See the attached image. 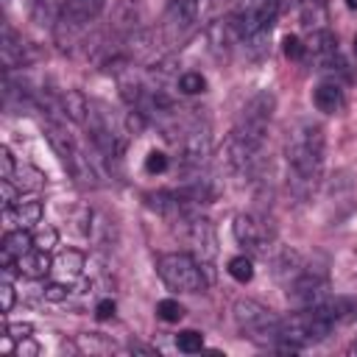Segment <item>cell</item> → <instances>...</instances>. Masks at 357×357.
Masks as SVG:
<instances>
[{
	"label": "cell",
	"mask_w": 357,
	"mask_h": 357,
	"mask_svg": "<svg viewBox=\"0 0 357 357\" xmlns=\"http://www.w3.org/2000/svg\"><path fill=\"white\" fill-rule=\"evenodd\" d=\"M198 14V0H170L167 3V22L173 28H187Z\"/></svg>",
	"instance_id": "cell-10"
},
{
	"label": "cell",
	"mask_w": 357,
	"mask_h": 357,
	"mask_svg": "<svg viewBox=\"0 0 357 357\" xmlns=\"http://www.w3.org/2000/svg\"><path fill=\"white\" fill-rule=\"evenodd\" d=\"M312 103L324 114L337 112V106H340V86L337 84H318L315 92H312Z\"/></svg>",
	"instance_id": "cell-11"
},
{
	"label": "cell",
	"mask_w": 357,
	"mask_h": 357,
	"mask_svg": "<svg viewBox=\"0 0 357 357\" xmlns=\"http://www.w3.org/2000/svg\"><path fill=\"white\" fill-rule=\"evenodd\" d=\"M56 243H59V231H56L53 226H42V229L33 234V245L42 248V251H50Z\"/></svg>",
	"instance_id": "cell-20"
},
{
	"label": "cell",
	"mask_w": 357,
	"mask_h": 357,
	"mask_svg": "<svg viewBox=\"0 0 357 357\" xmlns=\"http://www.w3.org/2000/svg\"><path fill=\"white\" fill-rule=\"evenodd\" d=\"M103 8V0H67L64 3V20L73 25H84L89 20H95Z\"/></svg>",
	"instance_id": "cell-7"
},
{
	"label": "cell",
	"mask_w": 357,
	"mask_h": 357,
	"mask_svg": "<svg viewBox=\"0 0 357 357\" xmlns=\"http://www.w3.org/2000/svg\"><path fill=\"white\" fill-rule=\"evenodd\" d=\"M190 243L201 251V257L204 259H209L212 254H215V231H212V226H209V220H192V226H190Z\"/></svg>",
	"instance_id": "cell-9"
},
{
	"label": "cell",
	"mask_w": 357,
	"mask_h": 357,
	"mask_svg": "<svg viewBox=\"0 0 357 357\" xmlns=\"http://www.w3.org/2000/svg\"><path fill=\"white\" fill-rule=\"evenodd\" d=\"M67 296H70V290H67L61 282H50V284L45 287V298H47V301H64Z\"/></svg>",
	"instance_id": "cell-25"
},
{
	"label": "cell",
	"mask_w": 357,
	"mask_h": 357,
	"mask_svg": "<svg viewBox=\"0 0 357 357\" xmlns=\"http://www.w3.org/2000/svg\"><path fill=\"white\" fill-rule=\"evenodd\" d=\"M145 170H148L151 176L165 173V170H167V156H165L162 151H151V153L145 156Z\"/></svg>",
	"instance_id": "cell-21"
},
{
	"label": "cell",
	"mask_w": 357,
	"mask_h": 357,
	"mask_svg": "<svg viewBox=\"0 0 357 357\" xmlns=\"http://www.w3.org/2000/svg\"><path fill=\"white\" fill-rule=\"evenodd\" d=\"M282 50H284V56H287V59L298 61V59H304V53H307V45H304V42H301L298 36L287 33V36L282 39Z\"/></svg>",
	"instance_id": "cell-19"
},
{
	"label": "cell",
	"mask_w": 357,
	"mask_h": 357,
	"mask_svg": "<svg viewBox=\"0 0 357 357\" xmlns=\"http://www.w3.org/2000/svg\"><path fill=\"white\" fill-rule=\"evenodd\" d=\"M310 50L312 56L318 59H326V56H335L337 53V39L332 31H315L312 39H310Z\"/></svg>",
	"instance_id": "cell-13"
},
{
	"label": "cell",
	"mask_w": 357,
	"mask_h": 357,
	"mask_svg": "<svg viewBox=\"0 0 357 357\" xmlns=\"http://www.w3.org/2000/svg\"><path fill=\"white\" fill-rule=\"evenodd\" d=\"M114 301L112 298H103V301H98V307H95V315L100 318V321H106V318H112L114 315Z\"/></svg>",
	"instance_id": "cell-26"
},
{
	"label": "cell",
	"mask_w": 357,
	"mask_h": 357,
	"mask_svg": "<svg viewBox=\"0 0 357 357\" xmlns=\"http://www.w3.org/2000/svg\"><path fill=\"white\" fill-rule=\"evenodd\" d=\"M11 307H14V287H11L8 279H3V284H0V310H3V315H8Z\"/></svg>",
	"instance_id": "cell-24"
},
{
	"label": "cell",
	"mask_w": 357,
	"mask_h": 357,
	"mask_svg": "<svg viewBox=\"0 0 357 357\" xmlns=\"http://www.w3.org/2000/svg\"><path fill=\"white\" fill-rule=\"evenodd\" d=\"M346 6H349L351 11H357V0H346Z\"/></svg>",
	"instance_id": "cell-29"
},
{
	"label": "cell",
	"mask_w": 357,
	"mask_h": 357,
	"mask_svg": "<svg viewBox=\"0 0 357 357\" xmlns=\"http://www.w3.org/2000/svg\"><path fill=\"white\" fill-rule=\"evenodd\" d=\"M53 268V262H50V257H47V251H42V248H31V251H25L20 259H17V273H22V276H28V279H42V276H47V271Z\"/></svg>",
	"instance_id": "cell-6"
},
{
	"label": "cell",
	"mask_w": 357,
	"mask_h": 357,
	"mask_svg": "<svg viewBox=\"0 0 357 357\" xmlns=\"http://www.w3.org/2000/svg\"><path fill=\"white\" fill-rule=\"evenodd\" d=\"M287 162L296 181L312 187L324 167V131L315 123H298L287 137Z\"/></svg>",
	"instance_id": "cell-1"
},
{
	"label": "cell",
	"mask_w": 357,
	"mask_h": 357,
	"mask_svg": "<svg viewBox=\"0 0 357 357\" xmlns=\"http://www.w3.org/2000/svg\"><path fill=\"white\" fill-rule=\"evenodd\" d=\"M61 106H64V114H67L70 120H75V123H84V120H86L89 103H86V98H84L81 92L70 89V92L61 98Z\"/></svg>",
	"instance_id": "cell-12"
},
{
	"label": "cell",
	"mask_w": 357,
	"mask_h": 357,
	"mask_svg": "<svg viewBox=\"0 0 357 357\" xmlns=\"http://www.w3.org/2000/svg\"><path fill=\"white\" fill-rule=\"evenodd\" d=\"M0 192H3V209L11 212L14 204L20 201V195H17V190H14V178H0Z\"/></svg>",
	"instance_id": "cell-22"
},
{
	"label": "cell",
	"mask_w": 357,
	"mask_h": 357,
	"mask_svg": "<svg viewBox=\"0 0 357 357\" xmlns=\"http://www.w3.org/2000/svg\"><path fill=\"white\" fill-rule=\"evenodd\" d=\"M156 198H159V206H162V209H167V201H165L162 195H156ZM170 206H173V209H178V206H181V201L176 198V201H170Z\"/></svg>",
	"instance_id": "cell-28"
},
{
	"label": "cell",
	"mask_w": 357,
	"mask_h": 357,
	"mask_svg": "<svg viewBox=\"0 0 357 357\" xmlns=\"http://www.w3.org/2000/svg\"><path fill=\"white\" fill-rule=\"evenodd\" d=\"M176 346H178V351H184V354H195V351L204 349V335L195 332V329H184V332H178Z\"/></svg>",
	"instance_id": "cell-16"
},
{
	"label": "cell",
	"mask_w": 357,
	"mask_h": 357,
	"mask_svg": "<svg viewBox=\"0 0 357 357\" xmlns=\"http://www.w3.org/2000/svg\"><path fill=\"white\" fill-rule=\"evenodd\" d=\"M156 315H159L162 321H167V324H178V321L184 318V307H181L176 298H162V301L156 304Z\"/></svg>",
	"instance_id": "cell-17"
},
{
	"label": "cell",
	"mask_w": 357,
	"mask_h": 357,
	"mask_svg": "<svg viewBox=\"0 0 357 357\" xmlns=\"http://www.w3.org/2000/svg\"><path fill=\"white\" fill-rule=\"evenodd\" d=\"M14 354H20V357H25V354H28V357H33V354H39V346H36L31 337H22V340H20V346L14 349Z\"/></svg>",
	"instance_id": "cell-27"
},
{
	"label": "cell",
	"mask_w": 357,
	"mask_h": 357,
	"mask_svg": "<svg viewBox=\"0 0 357 357\" xmlns=\"http://www.w3.org/2000/svg\"><path fill=\"white\" fill-rule=\"evenodd\" d=\"M229 276H231L234 282H240V284L251 282V279H254V265H251V259H248L245 254L231 257V259H229Z\"/></svg>",
	"instance_id": "cell-15"
},
{
	"label": "cell",
	"mask_w": 357,
	"mask_h": 357,
	"mask_svg": "<svg viewBox=\"0 0 357 357\" xmlns=\"http://www.w3.org/2000/svg\"><path fill=\"white\" fill-rule=\"evenodd\" d=\"M56 268L64 273V276H78L84 271V254L75 251V248H67L56 257Z\"/></svg>",
	"instance_id": "cell-14"
},
{
	"label": "cell",
	"mask_w": 357,
	"mask_h": 357,
	"mask_svg": "<svg viewBox=\"0 0 357 357\" xmlns=\"http://www.w3.org/2000/svg\"><path fill=\"white\" fill-rule=\"evenodd\" d=\"M234 321L240 324V329L251 332L254 337L257 335H273L276 337V329H279V321L273 318V312L257 301H248V298L245 301L240 298L234 304Z\"/></svg>",
	"instance_id": "cell-3"
},
{
	"label": "cell",
	"mask_w": 357,
	"mask_h": 357,
	"mask_svg": "<svg viewBox=\"0 0 357 357\" xmlns=\"http://www.w3.org/2000/svg\"><path fill=\"white\" fill-rule=\"evenodd\" d=\"M6 215H14V220L25 229V226L42 223L45 206H42V201H39V198H20V201L14 204V209H11V212H6Z\"/></svg>",
	"instance_id": "cell-8"
},
{
	"label": "cell",
	"mask_w": 357,
	"mask_h": 357,
	"mask_svg": "<svg viewBox=\"0 0 357 357\" xmlns=\"http://www.w3.org/2000/svg\"><path fill=\"white\" fill-rule=\"evenodd\" d=\"M156 271L162 276V282L170 290H181V293H198L204 287V273L198 268V259H192L190 254H162L156 262Z\"/></svg>",
	"instance_id": "cell-2"
},
{
	"label": "cell",
	"mask_w": 357,
	"mask_h": 357,
	"mask_svg": "<svg viewBox=\"0 0 357 357\" xmlns=\"http://www.w3.org/2000/svg\"><path fill=\"white\" fill-rule=\"evenodd\" d=\"M234 237L243 245L254 248V251H265V245H268V226L262 220L251 218V215H237L234 218Z\"/></svg>",
	"instance_id": "cell-4"
},
{
	"label": "cell",
	"mask_w": 357,
	"mask_h": 357,
	"mask_svg": "<svg viewBox=\"0 0 357 357\" xmlns=\"http://www.w3.org/2000/svg\"><path fill=\"white\" fill-rule=\"evenodd\" d=\"M178 89H181L184 95H198V92L206 89V78H204L201 73H184V75L178 78Z\"/></svg>",
	"instance_id": "cell-18"
},
{
	"label": "cell",
	"mask_w": 357,
	"mask_h": 357,
	"mask_svg": "<svg viewBox=\"0 0 357 357\" xmlns=\"http://www.w3.org/2000/svg\"><path fill=\"white\" fill-rule=\"evenodd\" d=\"M354 53H357V36H354Z\"/></svg>",
	"instance_id": "cell-30"
},
{
	"label": "cell",
	"mask_w": 357,
	"mask_h": 357,
	"mask_svg": "<svg viewBox=\"0 0 357 357\" xmlns=\"http://www.w3.org/2000/svg\"><path fill=\"white\" fill-rule=\"evenodd\" d=\"M14 170H17L14 156H11V151L3 145V148H0V178H11V176H14Z\"/></svg>",
	"instance_id": "cell-23"
},
{
	"label": "cell",
	"mask_w": 357,
	"mask_h": 357,
	"mask_svg": "<svg viewBox=\"0 0 357 357\" xmlns=\"http://www.w3.org/2000/svg\"><path fill=\"white\" fill-rule=\"evenodd\" d=\"M354 351H357V346H354Z\"/></svg>",
	"instance_id": "cell-31"
},
{
	"label": "cell",
	"mask_w": 357,
	"mask_h": 357,
	"mask_svg": "<svg viewBox=\"0 0 357 357\" xmlns=\"http://www.w3.org/2000/svg\"><path fill=\"white\" fill-rule=\"evenodd\" d=\"M31 248H33V237L28 231H22V226L14 229V231H6L3 234V245H0V262H3V268L6 271L17 268V259L25 251H31Z\"/></svg>",
	"instance_id": "cell-5"
}]
</instances>
